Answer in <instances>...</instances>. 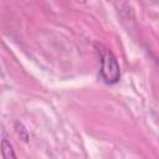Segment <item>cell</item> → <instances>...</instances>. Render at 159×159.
I'll return each mask as SVG.
<instances>
[{"instance_id": "cell-3", "label": "cell", "mask_w": 159, "mask_h": 159, "mask_svg": "<svg viewBox=\"0 0 159 159\" xmlns=\"http://www.w3.org/2000/svg\"><path fill=\"white\" fill-rule=\"evenodd\" d=\"M157 1H159V0H157Z\"/></svg>"}, {"instance_id": "cell-2", "label": "cell", "mask_w": 159, "mask_h": 159, "mask_svg": "<svg viewBox=\"0 0 159 159\" xmlns=\"http://www.w3.org/2000/svg\"><path fill=\"white\" fill-rule=\"evenodd\" d=\"M1 154L4 159H9V158H16V154L14 153V149L11 147V144L6 140V138H4L1 140Z\"/></svg>"}, {"instance_id": "cell-1", "label": "cell", "mask_w": 159, "mask_h": 159, "mask_svg": "<svg viewBox=\"0 0 159 159\" xmlns=\"http://www.w3.org/2000/svg\"><path fill=\"white\" fill-rule=\"evenodd\" d=\"M101 57V77L108 84H114L120 80V70L114 55L104 46L97 45Z\"/></svg>"}]
</instances>
